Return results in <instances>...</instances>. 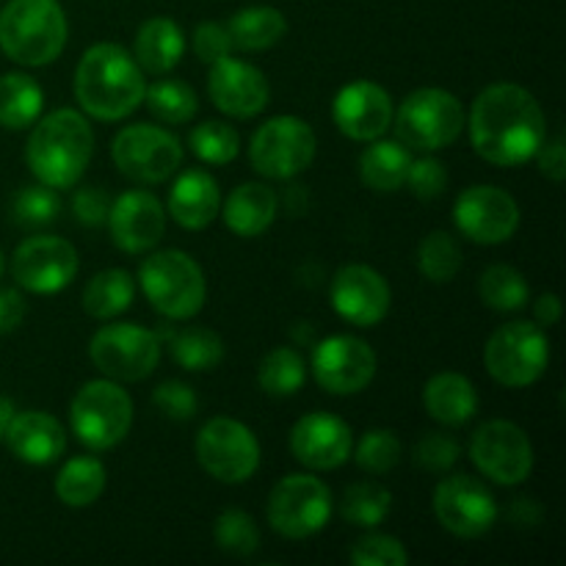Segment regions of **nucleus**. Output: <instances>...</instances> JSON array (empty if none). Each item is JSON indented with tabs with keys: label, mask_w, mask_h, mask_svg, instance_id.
I'll return each mask as SVG.
<instances>
[{
	"label": "nucleus",
	"mask_w": 566,
	"mask_h": 566,
	"mask_svg": "<svg viewBox=\"0 0 566 566\" xmlns=\"http://www.w3.org/2000/svg\"><path fill=\"white\" fill-rule=\"evenodd\" d=\"M70 25L59 0H9L0 11V50L22 66H48L64 53Z\"/></svg>",
	"instance_id": "nucleus-4"
},
{
	"label": "nucleus",
	"mask_w": 566,
	"mask_h": 566,
	"mask_svg": "<svg viewBox=\"0 0 566 566\" xmlns=\"http://www.w3.org/2000/svg\"><path fill=\"white\" fill-rule=\"evenodd\" d=\"M304 379H307V365H304L302 354L291 346L271 348L258 368L260 387L274 398L296 396L302 390Z\"/></svg>",
	"instance_id": "nucleus-35"
},
{
	"label": "nucleus",
	"mask_w": 566,
	"mask_h": 566,
	"mask_svg": "<svg viewBox=\"0 0 566 566\" xmlns=\"http://www.w3.org/2000/svg\"><path fill=\"white\" fill-rule=\"evenodd\" d=\"M171 357L182 370L202 374L213 370L224 359V340L208 326H186L180 332H169Z\"/></svg>",
	"instance_id": "nucleus-34"
},
{
	"label": "nucleus",
	"mask_w": 566,
	"mask_h": 566,
	"mask_svg": "<svg viewBox=\"0 0 566 566\" xmlns=\"http://www.w3.org/2000/svg\"><path fill=\"white\" fill-rule=\"evenodd\" d=\"M423 407L437 423L464 426L479 412V392L468 376L446 370V374H437L426 381Z\"/></svg>",
	"instance_id": "nucleus-27"
},
{
	"label": "nucleus",
	"mask_w": 566,
	"mask_h": 566,
	"mask_svg": "<svg viewBox=\"0 0 566 566\" xmlns=\"http://www.w3.org/2000/svg\"><path fill=\"white\" fill-rule=\"evenodd\" d=\"M160 335L138 324H105L88 343L94 368L114 381H144L160 363Z\"/></svg>",
	"instance_id": "nucleus-9"
},
{
	"label": "nucleus",
	"mask_w": 566,
	"mask_h": 566,
	"mask_svg": "<svg viewBox=\"0 0 566 566\" xmlns=\"http://www.w3.org/2000/svg\"><path fill=\"white\" fill-rule=\"evenodd\" d=\"M6 446L25 464H53L64 453L66 434L59 418L48 412H20L11 418L6 431Z\"/></svg>",
	"instance_id": "nucleus-24"
},
{
	"label": "nucleus",
	"mask_w": 566,
	"mask_h": 566,
	"mask_svg": "<svg viewBox=\"0 0 566 566\" xmlns=\"http://www.w3.org/2000/svg\"><path fill=\"white\" fill-rule=\"evenodd\" d=\"M111 158L127 180L158 186L182 166V144L164 127L138 122L116 133L111 144Z\"/></svg>",
	"instance_id": "nucleus-10"
},
{
	"label": "nucleus",
	"mask_w": 566,
	"mask_h": 566,
	"mask_svg": "<svg viewBox=\"0 0 566 566\" xmlns=\"http://www.w3.org/2000/svg\"><path fill=\"white\" fill-rule=\"evenodd\" d=\"M232 48L258 53V50L274 48L287 33V20L274 6H247L227 22Z\"/></svg>",
	"instance_id": "nucleus-30"
},
{
	"label": "nucleus",
	"mask_w": 566,
	"mask_h": 566,
	"mask_svg": "<svg viewBox=\"0 0 566 566\" xmlns=\"http://www.w3.org/2000/svg\"><path fill=\"white\" fill-rule=\"evenodd\" d=\"M216 545L221 547L230 556H252L260 547V531L254 525V520L249 517L241 509H227V512L219 514L216 520Z\"/></svg>",
	"instance_id": "nucleus-42"
},
{
	"label": "nucleus",
	"mask_w": 566,
	"mask_h": 566,
	"mask_svg": "<svg viewBox=\"0 0 566 566\" xmlns=\"http://www.w3.org/2000/svg\"><path fill=\"white\" fill-rule=\"evenodd\" d=\"M479 296L495 313H517L528 304V282L512 265L495 263L481 274L479 280Z\"/></svg>",
	"instance_id": "nucleus-36"
},
{
	"label": "nucleus",
	"mask_w": 566,
	"mask_h": 566,
	"mask_svg": "<svg viewBox=\"0 0 566 566\" xmlns=\"http://www.w3.org/2000/svg\"><path fill=\"white\" fill-rule=\"evenodd\" d=\"M539 169L547 180L562 182L566 177V155H564V138L556 136L551 144H542L539 153Z\"/></svg>",
	"instance_id": "nucleus-51"
},
{
	"label": "nucleus",
	"mask_w": 566,
	"mask_h": 566,
	"mask_svg": "<svg viewBox=\"0 0 566 566\" xmlns=\"http://www.w3.org/2000/svg\"><path fill=\"white\" fill-rule=\"evenodd\" d=\"M531 497H517V501L512 503V523L514 525H534L536 520H539V512L531 514L528 506H531Z\"/></svg>",
	"instance_id": "nucleus-53"
},
{
	"label": "nucleus",
	"mask_w": 566,
	"mask_h": 566,
	"mask_svg": "<svg viewBox=\"0 0 566 566\" xmlns=\"http://www.w3.org/2000/svg\"><path fill=\"white\" fill-rule=\"evenodd\" d=\"M470 459L495 484L517 486L534 470V446L512 420H486L470 440Z\"/></svg>",
	"instance_id": "nucleus-14"
},
{
	"label": "nucleus",
	"mask_w": 566,
	"mask_h": 566,
	"mask_svg": "<svg viewBox=\"0 0 566 566\" xmlns=\"http://www.w3.org/2000/svg\"><path fill=\"white\" fill-rule=\"evenodd\" d=\"M280 213V197L265 182H243L227 197L224 224L238 238H258L269 230Z\"/></svg>",
	"instance_id": "nucleus-26"
},
{
	"label": "nucleus",
	"mask_w": 566,
	"mask_h": 566,
	"mask_svg": "<svg viewBox=\"0 0 566 566\" xmlns=\"http://www.w3.org/2000/svg\"><path fill=\"white\" fill-rule=\"evenodd\" d=\"M315 133L298 116H274L249 142V160L269 180H293L315 160Z\"/></svg>",
	"instance_id": "nucleus-11"
},
{
	"label": "nucleus",
	"mask_w": 566,
	"mask_h": 566,
	"mask_svg": "<svg viewBox=\"0 0 566 566\" xmlns=\"http://www.w3.org/2000/svg\"><path fill=\"white\" fill-rule=\"evenodd\" d=\"M291 451L310 470H337L352 459L354 437L346 420L329 412H310L291 429Z\"/></svg>",
	"instance_id": "nucleus-23"
},
{
	"label": "nucleus",
	"mask_w": 566,
	"mask_h": 566,
	"mask_svg": "<svg viewBox=\"0 0 566 566\" xmlns=\"http://www.w3.org/2000/svg\"><path fill=\"white\" fill-rule=\"evenodd\" d=\"M61 213V199L55 193V188L44 186H25L11 202V219L17 221L25 230H36V227L50 224V221L59 219Z\"/></svg>",
	"instance_id": "nucleus-41"
},
{
	"label": "nucleus",
	"mask_w": 566,
	"mask_h": 566,
	"mask_svg": "<svg viewBox=\"0 0 566 566\" xmlns=\"http://www.w3.org/2000/svg\"><path fill=\"white\" fill-rule=\"evenodd\" d=\"M133 53H136L133 59L138 61V66L144 72H149V75H166L186 55V33L169 17H153V20H147L138 28Z\"/></svg>",
	"instance_id": "nucleus-28"
},
{
	"label": "nucleus",
	"mask_w": 566,
	"mask_h": 566,
	"mask_svg": "<svg viewBox=\"0 0 566 566\" xmlns=\"http://www.w3.org/2000/svg\"><path fill=\"white\" fill-rule=\"evenodd\" d=\"M431 509L442 528L459 539H479L497 523L495 495L486 490V484L464 473L437 484Z\"/></svg>",
	"instance_id": "nucleus-15"
},
{
	"label": "nucleus",
	"mask_w": 566,
	"mask_h": 566,
	"mask_svg": "<svg viewBox=\"0 0 566 566\" xmlns=\"http://www.w3.org/2000/svg\"><path fill=\"white\" fill-rule=\"evenodd\" d=\"M534 318L542 329L547 326H556L562 321V298L556 293H542L534 304Z\"/></svg>",
	"instance_id": "nucleus-52"
},
{
	"label": "nucleus",
	"mask_w": 566,
	"mask_h": 566,
	"mask_svg": "<svg viewBox=\"0 0 566 566\" xmlns=\"http://www.w3.org/2000/svg\"><path fill=\"white\" fill-rule=\"evenodd\" d=\"M108 230L116 247L127 254H144L160 243L166 232V210L155 193L125 191L111 202Z\"/></svg>",
	"instance_id": "nucleus-22"
},
{
	"label": "nucleus",
	"mask_w": 566,
	"mask_h": 566,
	"mask_svg": "<svg viewBox=\"0 0 566 566\" xmlns=\"http://www.w3.org/2000/svg\"><path fill=\"white\" fill-rule=\"evenodd\" d=\"M403 457V446L396 437V431L390 429H370L363 440L357 442V451H354V459L363 470L374 475L390 473L392 468H398Z\"/></svg>",
	"instance_id": "nucleus-43"
},
{
	"label": "nucleus",
	"mask_w": 566,
	"mask_h": 566,
	"mask_svg": "<svg viewBox=\"0 0 566 566\" xmlns=\"http://www.w3.org/2000/svg\"><path fill=\"white\" fill-rule=\"evenodd\" d=\"M138 282L147 302L169 321H188L205 307L208 282L191 254L164 249L149 254L138 269Z\"/></svg>",
	"instance_id": "nucleus-5"
},
{
	"label": "nucleus",
	"mask_w": 566,
	"mask_h": 566,
	"mask_svg": "<svg viewBox=\"0 0 566 566\" xmlns=\"http://www.w3.org/2000/svg\"><path fill=\"white\" fill-rule=\"evenodd\" d=\"M44 108V92L25 72L0 75V127L25 130L39 119Z\"/></svg>",
	"instance_id": "nucleus-31"
},
{
	"label": "nucleus",
	"mask_w": 566,
	"mask_h": 566,
	"mask_svg": "<svg viewBox=\"0 0 566 566\" xmlns=\"http://www.w3.org/2000/svg\"><path fill=\"white\" fill-rule=\"evenodd\" d=\"M208 92L216 108L232 119H252L269 105L271 86L258 66L224 55L208 72Z\"/></svg>",
	"instance_id": "nucleus-21"
},
{
	"label": "nucleus",
	"mask_w": 566,
	"mask_h": 566,
	"mask_svg": "<svg viewBox=\"0 0 566 566\" xmlns=\"http://www.w3.org/2000/svg\"><path fill=\"white\" fill-rule=\"evenodd\" d=\"M551 363V340L531 321H512L492 332L484 348V365L497 385L509 390L531 387L545 376Z\"/></svg>",
	"instance_id": "nucleus-8"
},
{
	"label": "nucleus",
	"mask_w": 566,
	"mask_h": 566,
	"mask_svg": "<svg viewBox=\"0 0 566 566\" xmlns=\"http://www.w3.org/2000/svg\"><path fill=\"white\" fill-rule=\"evenodd\" d=\"M3 265H6L3 263V252H0V276H3Z\"/></svg>",
	"instance_id": "nucleus-55"
},
{
	"label": "nucleus",
	"mask_w": 566,
	"mask_h": 566,
	"mask_svg": "<svg viewBox=\"0 0 566 566\" xmlns=\"http://www.w3.org/2000/svg\"><path fill=\"white\" fill-rule=\"evenodd\" d=\"M11 418H14V403H11L9 398H0V440H3L6 431H9Z\"/></svg>",
	"instance_id": "nucleus-54"
},
{
	"label": "nucleus",
	"mask_w": 566,
	"mask_h": 566,
	"mask_svg": "<svg viewBox=\"0 0 566 566\" xmlns=\"http://www.w3.org/2000/svg\"><path fill=\"white\" fill-rule=\"evenodd\" d=\"M72 434L88 451H111L133 426V398L114 379L86 381L70 407Z\"/></svg>",
	"instance_id": "nucleus-7"
},
{
	"label": "nucleus",
	"mask_w": 566,
	"mask_h": 566,
	"mask_svg": "<svg viewBox=\"0 0 566 566\" xmlns=\"http://www.w3.org/2000/svg\"><path fill=\"white\" fill-rule=\"evenodd\" d=\"M111 210V197L105 193V188L97 186H83L72 193V213L75 221L83 227H99L108 221Z\"/></svg>",
	"instance_id": "nucleus-48"
},
{
	"label": "nucleus",
	"mask_w": 566,
	"mask_h": 566,
	"mask_svg": "<svg viewBox=\"0 0 566 566\" xmlns=\"http://www.w3.org/2000/svg\"><path fill=\"white\" fill-rule=\"evenodd\" d=\"M188 144H191V153L210 166L232 164L241 153V136L227 122H202L191 130Z\"/></svg>",
	"instance_id": "nucleus-40"
},
{
	"label": "nucleus",
	"mask_w": 566,
	"mask_h": 566,
	"mask_svg": "<svg viewBox=\"0 0 566 566\" xmlns=\"http://www.w3.org/2000/svg\"><path fill=\"white\" fill-rule=\"evenodd\" d=\"M193 53L205 64H213V61L230 55L232 39L227 25H221V22H199L197 31H193Z\"/></svg>",
	"instance_id": "nucleus-49"
},
{
	"label": "nucleus",
	"mask_w": 566,
	"mask_h": 566,
	"mask_svg": "<svg viewBox=\"0 0 566 566\" xmlns=\"http://www.w3.org/2000/svg\"><path fill=\"white\" fill-rule=\"evenodd\" d=\"M329 298L343 321L359 326V329H370L390 313L392 291L379 271L363 263H352L343 265L335 274Z\"/></svg>",
	"instance_id": "nucleus-19"
},
{
	"label": "nucleus",
	"mask_w": 566,
	"mask_h": 566,
	"mask_svg": "<svg viewBox=\"0 0 566 566\" xmlns=\"http://www.w3.org/2000/svg\"><path fill=\"white\" fill-rule=\"evenodd\" d=\"M221 208V191L213 175L205 169H186L169 193V216L182 230H205L216 221Z\"/></svg>",
	"instance_id": "nucleus-25"
},
{
	"label": "nucleus",
	"mask_w": 566,
	"mask_h": 566,
	"mask_svg": "<svg viewBox=\"0 0 566 566\" xmlns=\"http://www.w3.org/2000/svg\"><path fill=\"white\" fill-rule=\"evenodd\" d=\"M470 144L486 164L514 169L536 158L547 142V119L528 88L492 83L473 99L468 122Z\"/></svg>",
	"instance_id": "nucleus-1"
},
{
	"label": "nucleus",
	"mask_w": 566,
	"mask_h": 566,
	"mask_svg": "<svg viewBox=\"0 0 566 566\" xmlns=\"http://www.w3.org/2000/svg\"><path fill=\"white\" fill-rule=\"evenodd\" d=\"M105 492V468L94 457H75L55 475V495L64 506L86 509Z\"/></svg>",
	"instance_id": "nucleus-33"
},
{
	"label": "nucleus",
	"mask_w": 566,
	"mask_h": 566,
	"mask_svg": "<svg viewBox=\"0 0 566 566\" xmlns=\"http://www.w3.org/2000/svg\"><path fill=\"white\" fill-rule=\"evenodd\" d=\"M376 352L354 335H332L313 352V376L332 396H357L374 381Z\"/></svg>",
	"instance_id": "nucleus-18"
},
{
	"label": "nucleus",
	"mask_w": 566,
	"mask_h": 566,
	"mask_svg": "<svg viewBox=\"0 0 566 566\" xmlns=\"http://www.w3.org/2000/svg\"><path fill=\"white\" fill-rule=\"evenodd\" d=\"M332 517V492L321 479L293 473L269 495V523L285 539H310L326 528Z\"/></svg>",
	"instance_id": "nucleus-12"
},
{
	"label": "nucleus",
	"mask_w": 566,
	"mask_h": 566,
	"mask_svg": "<svg viewBox=\"0 0 566 566\" xmlns=\"http://www.w3.org/2000/svg\"><path fill=\"white\" fill-rule=\"evenodd\" d=\"M418 265L420 274L429 282H437V285L451 282L462 269V249L457 238L448 235L446 230L429 232L418 247Z\"/></svg>",
	"instance_id": "nucleus-39"
},
{
	"label": "nucleus",
	"mask_w": 566,
	"mask_h": 566,
	"mask_svg": "<svg viewBox=\"0 0 566 566\" xmlns=\"http://www.w3.org/2000/svg\"><path fill=\"white\" fill-rule=\"evenodd\" d=\"M136 298V282L125 269L99 271L83 287V310L97 321L119 318Z\"/></svg>",
	"instance_id": "nucleus-32"
},
{
	"label": "nucleus",
	"mask_w": 566,
	"mask_h": 566,
	"mask_svg": "<svg viewBox=\"0 0 566 566\" xmlns=\"http://www.w3.org/2000/svg\"><path fill=\"white\" fill-rule=\"evenodd\" d=\"M153 403L155 409H158L164 418L169 420H191L197 418L199 412V398L197 392H193L191 385H186V381H164V385L155 387L153 392Z\"/></svg>",
	"instance_id": "nucleus-45"
},
{
	"label": "nucleus",
	"mask_w": 566,
	"mask_h": 566,
	"mask_svg": "<svg viewBox=\"0 0 566 566\" xmlns=\"http://www.w3.org/2000/svg\"><path fill=\"white\" fill-rule=\"evenodd\" d=\"M390 509V490L376 484V481H359V484H352L343 492L340 514L346 523L357 525V528H376L379 523H385Z\"/></svg>",
	"instance_id": "nucleus-38"
},
{
	"label": "nucleus",
	"mask_w": 566,
	"mask_h": 566,
	"mask_svg": "<svg viewBox=\"0 0 566 566\" xmlns=\"http://www.w3.org/2000/svg\"><path fill=\"white\" fill-rule=\"evenodd\" d=\"M407 186L412 188L415 197L423 199V202L440 199L448 188L446 164L437 158H431V155L412 160V166H409V175H407Z\"/></svg>",
	"instance_id": "nucleus-47"
},
{
	"label": "nucleus",
	"mask_w": 566,
	"mask_h": 566,
	"mask_svg": "<svg viewBox=\"0 0 566 566\" xmlns=\"http://www.w3.org/2000/svg\"><path fill=\"white\" fill-rule=\"evenodd\" d=\"M520 205L497 186H470L453 202V224L481 247L506 243L520 227Z\"/></svg>",
	"instance_id": "nucleus-16"
},
{
	"label": "nucleus",
	"mask_w": 566,
	"mask_h": 566,
	"mask_svg": "<svg viewBox=\"0 0 566 566\" xmlns=\"http://www.w3.org/2000/svg\"><path fill=\"white\" fill-rule=\"evenodd\" d=\"M407 547L390 534H368L352 547V564L357 566H407Z\"/></svg>",
	"instance_id": "nucleus-44"
},
{
	"label": "nucleus",
	"mask_w": 566,
	"mask_h": 566,
	"mask_svg": "<svg viewBox=\"0 0 566 566\" xmlns=\"http://www.w3.org/2000/svg\"><path fill=\"white\" fill-rule=\"evenodd\" d=\"M392 97L374 81H354L337 92L332 103V119L337 130L352 142H376L392 125Z\"/></svg>",
	"instance_id": "nucleus-20"
},
{
	"label": "nucleus",
	"mask_w": 566,
	"mask_h": 566,
	"mask_svg": "<svg viewBox=\"0 0 566 566\" xmlns=\"http://www.w3.org/2000/svg\"><path fill=\"white\" fill-rule=\"evenodd\" d=\"M468 114L462 99L446 88H418L407 94L398 114H392L398 142L418 153H437L446 149L462 136Z\"/></svg>",
	"instance_id": "nucleus-6"
},
{
	"label": "nucleus",
	"mask_w": 566,
	"mask_h": 566,
	"mask_svg": "<svg viewBox=\"0 0 566 566\" xmlns=\"http://www.w3.org/2000/svg\"><path fill=\"white\" fill-rule=\"evenodd\" d=\"M149 114L166 125H186L197 116L199 99L188 83L169 77V81H155L153 86L144 92Z\"/></svg>",
	"instance_id": "nucleus-37"
},
{
	"label": "nucleus",
	"mask_w": 566,
	"mask_h": 566,
	"mask_svg": "<svg viewBox=\"0 0 566 566\" xmlns=\"http://www.w3.org/2000/svg\"><path fill=\"white\" fill-rule=\"evenodd\" d=\"M197 459L221 484H247L260 468V442L241 420L213 418L199 429Z\"/></svg>",
	"instance_id": "nucleus-13"
},
{
	"label": "nucleus",
	"mask_w": 566,
	"mask_h": 566,
	"mask_svg": "<svg viewBox=\"0 0 566 566\" xmlns=\"http://www.w3.org/2000/svg\"><path fill=\"white\" fill-rule=\"evenodd\" d=\"M75 247L59 235H33L17 247L11 260V274L22 291L39 293V296H53L72 285L77 276Z\"/></svg>",
	"instance_id": "nucleus-17"
},
{
	"label": "nucleus",
	"mask_w": 566,
	"mask_h": 566,
	"mask_svg": "<svg viewBox=\"0 0 566 566\" xmlns=\"http://www.w3.org/2000/svg\"><path fill=\"white\" fill-rule=\"evenodd\" d=\"M459 453H462V448L451 434L429 431V434L420 437L418 448H415V462L429 473H446L459 462Z\"/></svg>",
	"instance_id": "nucleus-46"
},
{
	"label": "nucleus",
	"mask_w": 566,
	"mask_h": 566,
	"mask_svg": "<svg viewBox=\"0 0 566 566\" xmlns=\"http://www.w3.org/2000/svg\"><path fill=\"white\" fill-rule=\"evenodd\" d=\"M94 155V130L81 111L59 108L36 122L25 144V164L44 186L64 191L86 171Z\"/></svg>",
	"instance_id": "nucleus-3"
},
{
	"label": "nucleus",
	"mask_w": 566,
	"mask_h": 566,
	"mask_svg": "<svg viewBox=\"0 0 566 566\" xmlns=\"http://www.w3.org/2000/svg\"><path fill=\"white\" fill-rule=\"evenodd\" d=\"M147 81L138 61L111 42L92 44L75 66V99L83 114L119 122L144 103Z\"/></svg>",
	"instance_id": "nucleus-2"
},
{
	"label": "nucleus",
	"mask_w": 566,
	"mask_h": 566,
	"mask_svg": "<svg viewBox=\"0 0 566 566\" xmlns=\"http://www.w3.org/2000/svg\"><path fill=\"white\" fill-rule=\"evenodd\" d=\"M370 147L359 155V177L370 191L392 193L407 186L409 166H412V153L401 142H387L376 138L368 142Z\"/></svg>",
	"instance_id": "nucleus-29"
},
{
	"label": "nucleus",
	"mask_w": 566,
	"mask_h": 566,
	"mask_svg": "<svg viewBox=\"0 0 566 566\" xmlns=\"http://www.w3.org/2000/svg\"><path fill=\"white\" fill-rule=\"evenodd\" d=\"M28 304L14 287H0V335H9L25 321Z\"/></svg>",
	"instance_id": "nucleus-50"
}]
</instances>
